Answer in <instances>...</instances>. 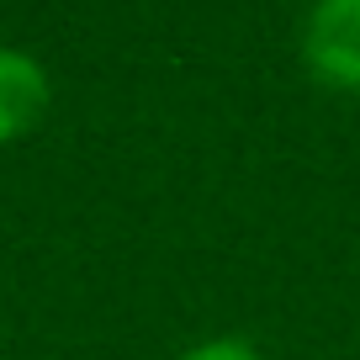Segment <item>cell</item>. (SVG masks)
<instances>
[{
	"label": "cell",
	"mask_w": 360,
	"mask_h": 360,
	"mask_svg": "<svg viewBox=\"0 0 360 360\" xmlns=\"http://www.w3.org/2000/svg\"><path fill=\"white\" fill-rule=\"evenodd\" d=\"M302 64L334 90H360V0H313L307 6Z\"/></svg>",
	"instance_id": "cell-1"
},
{
	"label": "cell",
	"mask_w": 360,
	"mask_h": 360,
	"mask_svg": "<svg viewBox=\"0 0 360 360\" xmlns=\"http://www.w3.org/2000/svg\"><path fill=\"white\" fill-rule=\"evenodd\" d=\"M53 106V79H48L43 58L27 48L0 43V143L27 138Z\"/></svg>",
	"instance_id": "cell-2"
},
{
	"label": "cell",
	"mask_w": 360,
	"mask_h": 360,
	"mask_svg": "<svg viewBox=\"0 0 360 360\" xmlns=\"http://www.w3.org/2000/svg\"><path fill=\"white\" fill-rule=\"evenodd\" d=\"M180 360H265V355H259L249 339H228L223 334V339H202V345H191Z\"/></svg>",
	"instance_id": "cell-3"
}]
</instances>
